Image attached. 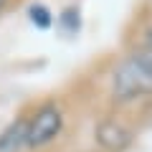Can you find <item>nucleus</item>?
<instances>
[{
  "mask_svg": "<svg viewBox=\"0 0 152 152\" xmlns=\"http://www.w3.org/2000/svg\"><path fill=\"white\" fill-rule=\"evenodd\" d=\"M112 96L119 104L152 96V51L140 46L112 71Z\"/></svg>",
  "mask_w": 152,
  "mask_h": 152,
  "instance_id": "obj_1",
  "label": "nucleus"
},
{
  "mask_svg": "<svg viewBox=\"0 0 152 152\" xmlns=\"http://www.w3.org/2000/svg\"><path fill=\"white\" fill-rule=\"evenodd\" d=\"M64 109L56 99L38 104L33 109V114H28V137H26V147L28 150H43L51 142H56L64 132Z\"/></svg>",
  "mask_w": 152,
  "mask_h": 152,
  "instance_id": "obj_2",
  "label": "nucleus"
},
{
  "mask_svg": "<svg viewBox=\"0 0 152 152\" xmlns=\"http://www.w3.org/2000/svg\"><path fill=\"white\" fill-rule=\"evenodd\" d=\"M94 140L104 152H124L132 145L134 134L129 127H124L117 119H102L94 129Z\"/></svg>",
  "mask_w": 152,
  "mask_h": 152,
  "instance_id": "obj_3",
  "label": "nucleus"
},
{
  "mask_svg": "<svg viewBox=\"0 0 152 152\" xmlns=\"http://www.w3.org/2000/svg\"><path fill=\"white\" fill-rule=\"evenodd\" d=\"M26 137H28V117H18L0 132V152H20L26 147Z\"/></svg>",
  "mask_w": 152,
  "mask_h": 152,
  "instance_id": "obj_4",
  "label": "nucleus"
},
{
  "mask_svg": "<svg viewBox=\"0 0 152 152\" xmlns=\"http://www.w3.org/2000/svg\"><path fill=\"white\" fill-rule=\"evenodd\" d=\"M56 23H58L64 36H79V31H81V10L76 5H66L56 15Z\"/></svg>",
  "mask_w": 152,
  "mask_h": 152,
  "instance_id": "obj_5",
  "label": "nucleus"
},
{
  "mask_svg": "<svg viewBox=\"0 0 152 152\" xmlns=\"http://www.w3.org/2000/svg\"><path fill=\"white\" fill-rule=\"evenodd\" d=\"M26 13H28V20H31V26H36L38 31H48V28L53 26V20H56L53 10H51L48 5H43V3H31Z\"/></svg>",
  "mask_w": 152,
  "mask_h": 152,
  "instance_id": "obj_6",
  "label": "nucleus"
},
{
  "mask_svg": "<svg viewBox=\"0 0 152 152\" xmlns=\"http://www.w3.org/2000/svg\"><path fill=\"white\" fill-rule=\"evenodd\" d=\"M142 46L152 51V28H147V31H145V41H142Z\"/></svg>",
  "mask_w": 152,
  "mask_h": 152,
  "instance_id": "obj_7",
  "label": "nucleus"
},
{
  "mask_svg": "<svg viewBox=\"0 0 152 152\" xmlns=\"http://www.w3.org/2000/svg\"><path fill=\"white\" fill-rule=\"evenodd\" d=\"M5 5H8V0H0V13L5 10Z\"/></svg>",
  "mask_w": 152,
  "mask_h": 152,
  "instance_id": "obj_8",
  "label": "nucleus"
}]
</instances>
